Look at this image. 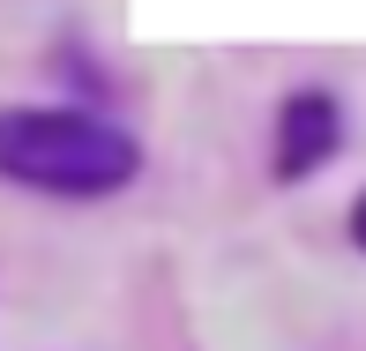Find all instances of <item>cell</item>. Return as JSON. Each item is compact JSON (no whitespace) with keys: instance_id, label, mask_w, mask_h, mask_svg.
Masks as SVG:
<instances>
[{"instance_id":"obj_1","label":"cell","mask_w":366,"mask_h":351,"mask_svg":"<svg viewBox=\"0 0 366 351\" xmlns=\"http://www.w3.org/2000/svg\"><path fill=\"white\" fill-rule=\"evenodd\" d=\"M142 149L127 127L97 112H60V105H15L0 112V172L38 194H112L127 187Z\"/></svg>"},{"instance_id":"obj_2","label":"cell","mask_w":366,"mask_h":351,"mask_svg":"<svg viewBox=\"0 0 366 351\" xmlns=\"http://www.w3.org/2000/svg\"><path fill=\"white\" fill-rule=\"evenodd\" d=\"M337 142H344V120H337V105H329L322 90H299L292 105L277 112V172L285 179H307Z\"/></svg>"},{"instance_id":"obj_3","label":"cell","mask_w":366,"mask_h":351,"mask_svg":"<svg viewBox=\"0 0 366 351\" xmlns=\"http://www.w3.org/2000/svg\"><path fill=\"white\" fill-rule=\"evenodd\" d=\"M352 239L366 247V194H359V209H352Z\"/></svg>"}]
</instances>
